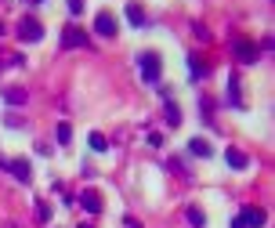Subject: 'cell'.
Here are the masks:
<instances>
[{"label":"cell","instance_id":"12","mask_svg":"<svg viewBox=\"0 0 275 228\" xmlns=\"http://www.w3.org/2000/svg\"><path fill=\"white\" fill-rule=\"evenodd\" d=\"M4 102H8V105H26V91H22V87H8V91H4Z\"/></svg>","mask_w":275,"mask_h":228},{"label":"cell","instance_id":"2","mask_svg":"<svg viewBox=\"0 0 275 228\" xmlns=\"http://www.w3.org/2000/svg\"><path fill=\"white\" fill-rule=\"evenodd\" d=\"M44 36V26L36 22V18H22L18 22V40H26V44H36Z\"/></svg>","mask_w":275,"mask_h":228},{"label":"cell","instance_id":"20","mask_svg":"<svg viewBox=\"0 0 275 228\" xmlns=\"http://www.w3.org/2000/svg\"><path fill=\"white\" fill-rule=\"evenodd\" d=\"M4 228H18V224H11V221H8V224H4Z\"/></svg>","mask_w":275,"mask_h":228},{"label":"cell","instance_id":"16","mask_svg":"<svg viewBox=\"0 0 275 228\" xmlns=\"http://www.w3.org/2000/svg\"><path fill=\"white\" fill-rule=\"evenodd\" d=\"M69 138H72V127L69 123H58V145H69Z\"/></svg>","mask_w":275,"mask_h":228},{"label":"cell","instance_id":"10","mask_svg":"<svg viewBox=\"0 0 275 228\" xmlns=\"http://www.w3.org/2000/svg\"><path fill=\"white\" fill-rule=\"evenodd\" d=\"M228 102H232V109H243V98H239V76H228Z\"/></svg>","mask_w":275,"mask_h":228},{"label":"cell","instance_id":"19","mask_svg":"<svg viewBox=\"0 0 275 228\" xmlns=\"http://www.w3.org/2000/svg\"><path fill=\"white\" fill-rule=\"evenodd\" d=\"M69 11H72V15H80V11H84V0H69Z\"/></svg>","mask_w":275,"mask_h":228},{"label":"cell","instance_id":"8","mask_svg":"<svg viewBox=\"0 0 275 228\" xmlns=\"http://www.w3.org/2000/svg\"><path fill=\"white\" fill-rule=\"evenodd\" d=\"M224 160H228V167H232V170H246V167H250L246 152H239V148H228V152H224Z\"/></svg>","mask_w":275,"mask_h":228},{"label":"cell","instance_id":"23","mask_svg":"<svg viewBox=\"0 0 275 228\" xmlns=\"http://www.w3.org/2000/svg\"><path fill=\"white\" fill-rule=\"evenodd\" d=\"M84 228H87V224H84Z\"/></svg>","mask_w":275,"mask_h":228},{"label":"cell","instance_id":"18","mask_svg":"<svg viewBox=\"0 0 275 228\" xmlns=\"http://www.w3.org/2000/svg\"><path fill=\"white\" fill-rule=\"evenodd\" d=\"M185 217H188V221H192L195 228H203V221H207V217H203V210H195V207H192V210H188Z\"/></svg>","mask_w":275,"mask_h":228},{"label":"cell","instance_id":"4","mask_svg":"<svg viewBox=\"0 0 275 228\" xmlns=\"http://www.w3.org/2000/svg\"><path fill=\"white\" fill-rule=\"evenodd\" d=\"M257 44L254 40H235V58H239V62H246V65H254L257 62Z\"/></svg>","mask_w":275,"mask_h":228},{"label":"cell","instance_id":"11","mask_svg":"<svg viewBox=\"0 0 275 228\" xmlns=\"http://www.w3.org/2000/svg\"><path fill=\"white\" fill-rule=\"evenodd\" d=\"M188 152H192V156H203V160H207L214 148H210V145H207L203 138H192V141H188Z\"/></svg>","mask_w":275,"mask_h":228},{"label":"cell","instance_id":"9","mask_svg":"<svg viewBox=\"0 0 275 228\" xmlns=\"http://www.w3.org/2000/svg\"><path fill=\"white\" fill-rule=\"evenodd\" d=\"M4 167H8L18 181H29V163H26V160H4Z\"/></svg>","mask_w":275,"mask_h":228},{"label":"cell","instance_id":"22","mask_svg":"<svg viewBox=\"0 0 275 228\" xmlns=\"http://www.w3.org/2000/svg\"><path fill=\"white\" fill-rule=\"evenodd\" d=\"M29 4H33V0H29Z\"/></svg>","mask_w":275,"mask_h":228},{"label":"cell","instance_id":"14","mask_svg":"<svg viewBox=\"0 0 275 228\" xmlns=\"http://www.w3.org/2000/svg\"><path fill=\"white\" fill-rule=\"evenodd\" d=\"M163 116H167V123H170V127H178V123H181V112H178V105H174V102H167Z\"/></svg>","mask_w":275,"mask_h":228},{"label":"cell","instance_id":"7","mask_svg":"<svg viewBox=\"0 0 275 228\" xmlns=\"http://www.w3.org/2000/svg\"><path fill=\"white\" fill-rule=\"evenodd\" d=\"M80 207H84L87 214H98V210H102V196L94 192V188H84V192H80Z\"/></svg>","mask_w":275,"mask_h":228},{"label":"cell","instance_id":"21","mask_svg":"<svg viewBox=\"0 0 275 228\" xmlns=\"http://www.w3.org/2000/svg\"><path fill=\"white\" fill-rule=\"evenodd\" d=\"M33 4H40V0H33Z\"/></svg>","mask_w":275,"mask_h":228},{"label":"cell","instance_id":"5","mask_svg":"<svg viewBox=\"0 0 275 228\" xmlns=\"http://www.w3.org/2000/svg\"><path fill=\"white\" fill-rule=\"evenodd\" d=\"M84 44H87L84 29H76V26H65V33H62V47H84Z\"/></svg>","mask_w":275,"mask_h":228},{"label":"cell","instance_id":"17","mask_svg":"<svg viewBox=\"0 0 275 228\" xmlns=\"http://www.w3.org/2000/svg\"><path fill=\"white\" fill-rule=\"evenodd\" d=\"M188 69H192V76H203V72H207V65H203L199 58H195V55L188 58Z\"/></svg>","mask_w":275,"mask_h":228},{"label":"cell","instance_id":"3","mask_svg":"<svg viewBox=\"0 0 275 228\" xmlns=\"http://www.w3.org/2000/svg\"><path fill=\"white\" fill-rule=\"evenodd\" d=\"M94 33H98V36H116V15H112V11H98Z\"/></svg>","mask_w":275,"mask_h":228},{"label":"cell","instance_id":"1","mask_svg":"<svg viewBox=\"0 0 275 228\" xmlns=\"http://www.w3.org/2000/svg\"><path fill=\"white\" fill-rule=\"evenodd\" d=\"M138 69H141L145 84H156V80H160V55H156V51H141L138 55Z\"/></svg>","mask_w":275,"mask_h":228},{"label":"cell","instance_id":"6","mask_svg":"<svg viewBox=\"0 0 275 228\" xmlns=\"http://www.w3.org/2000/svg\"><path fill=\"white\" fill-rule=\"evenodd\" d=\"M261 224H264V210L246 207V210H243V217H239V228H261Z\"/></svg>","mask_w":275,"mask_h":228},{"label":"cell","instance_id":"15","mask_svg":"<svg viewBox=\"0 0 275 228\" xmlns=\"http://www.w3.org/2000/svg\"><path fill=\"white\" fill-rule=\"evenodd\" d=\"M87 141H91V148H94V152H105V148H109V141H105V134H98V131H94V134H91Z\"/></svg>","mask_w":275,"mask_h":228},{"label":"cell","instance_id":"13","mask_svg":"<svg viewBox=\"0 0 275 228\" xmlns=\"http://www.w3.org/2000/svg\"><path fill=\"white\" fill-rule=\"evenodd\" d=\"M127 22H131V26H145V11H141L138 4H127Z\"/></svg>","mask_w":275,"mask_h":228}]
</instances>
